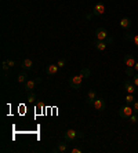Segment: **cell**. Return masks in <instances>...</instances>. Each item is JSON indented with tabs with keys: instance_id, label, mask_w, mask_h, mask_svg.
I'll return each mask as SVG.
<instances>
[{
	"instance_id": "9a60e30c",
	"label": "cell",
	"mask_w": 138,
	"mask_h": 153,
	"mask_svg": "<svg viewBox=\"0 0 138 153\" xmlns=\"http://www.w3.org/2000/svg\"><path fill=\"white\" fill-rule=\"evenodd\" d=\"M65 142H66V141H65ZM65 142H58V144H57V152H66L68 144H65Z\"/></svg>"
},
{
	"instance_id": "5b68a950",
	"label": "cell",
	"mask_w": 138,
	"mask_h": 153,
	"mask_svg": "<svg viewBox=\"0 0 138 153\" xmlns=\"http://www.w3.org/2000/svg\"><path fill=\"white\" fill-rule=\"evenodd\" d=\"M93 106L97 110H104L105 108H106V104H105V101L102 99V98H97V99L94 101Z\"/></svg>"
},
{
	"instance_id": "44dd1931",
	"label": "cell",
	"mask_w": 138,
	"mask_h": 153,
	"mask_svg": "<svg viewBox=\"0 0 138 153\" xmlns=\"http://www.w3.org/2000/svg\"><path fill=\"white\" fill-rule=\"evenodd\" d=\"M134 99H135V98H134V97H133V94H128V95L126 97V102H127L128 105H130V104H133V102H134Z\"/></svg>"
},
{
	"instance_id": "83f0119b",
	"label": "cell",
	"mask_w": 138,
	"mask_h": 153,
	"mask_svg": "<svg viewBox=\"0 0 138 153\" xmlns=\"http://www.w3.org/2000/svg\"><path fill=\"white\" fill-rule=\"evenodd\" d=\"M83 150L82 149H79V148H73L72 150H70V153H82Z\"/></svg>"
},
{
	"instance_id": "4fadbf2b",
	"label": "cell",
	"mask_w": 138,
	"mask_h": 153,
	"mask_svg": "<svg viewBox=\"0 0 138 153\" xmlns=\"http://www.w3.org/2000/svg\"><path fill=\"white\" fill-rule=\"evenodd\" d=\"M120 26L123 29H130L131 26V19L130 18H122L120 19Z\"/></svg>"
},
{
	"instance_id": "d4e9b609",
	"label": "cell",
	"mask_w": 138,
	"mask_h": 153,
	"mask_svg": "<svg viewBox=\"0 0 138 153\" xmlns=\"http://www.w3.org/2000/svg\"><path fill=\"white\" fill-rule=\"evenodd\" d=\"M8 65H7V61H3V62H1V69H3V71H7V69H8Z\"/></svg>"
},
{
	"instance_id": "277c9868",
	"label": "cell",
	"mask_w": 138,
	"mask_h": 153,
	"mask_svg": "<svg viewBox=\"0 0 138 153\" xmlns=\"http://www.w3.org/2000/svg\"><path fill=\"white\" fill-rule=\"evenodd\" d=\"M95 36H97V40H105V39H108V30L105 28H97Z\"/></svg>"
},
{
	"instance_id": "ba28073f",
	"label": "cell",
	"mask_w": 138,
	"mask_h": 153,
	"mask_svg": "<svg viewBox=\"0 0 138 153\" xmlns=\"http://www.w3.org/2000/svg\"><path fill=\"white\" fill-rule=\"evenodd\" d=\"M135 84L134 83H130V80H126L124 81V88H126V91H127L128 94H134L135 92Z\"/></svg>"
},
{
	"instance_id": "4dcf8cb0",
	"label": "cell",
	"mask_w": 138,
	"mask_h": 153,
	"mask_svg": "<svg viewBox=\"0 0 138 153\" xmlns=\"http://www.w3.org/2000/svg\"><path fill=\"white\" fill-rule=\"evenodd\" d=\"M134 69H135V71L138 72V62H135V65H134Z\"/></svg>"
},
{
	"instance_id": "7402d4cb",
	"label": "cell",
	"mask_w": 138,
	"mask_h": 153,
	"mask_svg": "<svg viewBox=\"0 0 138 153\" xmlns=\"http://www.w3.org/2000/svg\"><path fill=\"white\" fill-rule=\"evenodd\" d=\"M130 121H131V123H137L138 121V115L137 113H133V115L130 116Z\"/></svg>"
},
{
	"instance_id": "f546056e",
	"label": "cell",
	"mask_w": 138,
	"mask_h": 153,
	"mask_svg": "<svg viewBox=\"0 0 138 153\" xmlns=\"http://www.w3.org/2000/svg\"><path fill=\"white\" fill-rule=\"evenodd\" d=\"M36 83H37V84H39V83H42V77H37V79H36Z\"/></svg>"
},
{
	"instance_id": "e0dca14e",
	"label": "cell",
	"mask_w": 138,
	"mask_h": 153,
	"mask_svg": "<svg viewBox=\"0 0 138 153\" xmlns=\"http://www.w3.org/2000/svg\"><path fill=\"white\" fill-rule=\"evenodd\" d=\"M79 75L83 77V79H87V77L91 76V71H90L89 68H84V69H82V71H80Z\"/></svg>"
},
{
	"instance_id": "8992f818",
	"label": "cell",
	"mask_w": 138,
	"mask_h": 153,
	"mask_svg": "<svg viewBox=\"0 0 138 153\" xmlns=\"http://www.w3.org/2000/svg\"><path fill=\"white\" fill-rule=\"evenodd\" d=\"M58 69H59L58 65H57V63H53V65H49V66L46 68V73H47L49 76H54V75H57Z\"/></svg>"
},
{
	"instance_id": "9c48e42d",
	"label": "cell",
	"mask_w": 138,
	"mask_h": 153,
	"mask_svg": "<svg viewBox=\"0 0 138 153\" xmlns=\"http://www.w3.org/2000/svg\"><path fill=\"white\" fill-rule=\"evenodd\" d=\"M37 83H36V80H28L26 83H25L24 86V90L26 91V92H30V91L34 90V86H36Z\"/></svg>"
},
{
	"instance_id": "7c38bea8",
	"label": "cell",
	"mask_w": 138,
	"mask_h": 153,
	"mask_svg": "<svg viewBox=\"0 0 138 153\" xmlns=\"http://www.w3.org/2000/svg\"><path fill=\"white\" fill-rule=\"evenodd\" d=\"M124 63H126V66H134L135 59H134L133 55H124Z\"/></svg>"
},
{
	"instance_id": "8fae6325",
	"label": "cell",
	"mask_w": 138,
	"mask_h": 153,
	"mask_svg": "<svg viewBox=\"0 0 138 153\" xmlns=\"http://www.w3.org/2000/svg\"><path fill=\"white\" fill-rule=\"evenodd\" d=\"M95 99H97V92L94 90H90L89 95H87V104H89V105H93Z\"/></svg>"
},
{
	"instance_id": "ffe728a7",
	"label": "cell",
	"mask_w": 138,
	"mask_h": 153,
	"mask_svg": "<svg viewBox=\"0 0 138 153\" xmlns=\"http://www.w3.org/2000/svg\"><path fill=\"white\" fill-rule=\"evenodd\" d=\"M126 73H127V76L133 77L134 76V66H127V69H126Z\"/></svg>"
},
{
	"instance_id": "30bf717a",
	"label": "cell",
	"mask_w": 138,
	"mask_h": 153,
	"mask_svg": "<svg viewBox=\"0 0 138 153\" xmlns=\"http://www.w3.org/2000/svg\"><path fill=\"white\" fill-rule=\"evenodd\" d=\"M21 66H22V69H24V71H29V69H32V68H33V62H32V59L26 58V59H24V61H22Z\"/></svg>"
},
{
	"instance_id": "d6986e66",
	"label": "cell",
	"mask_w": 138,
	"mask_h": 153,
	"mask_svg": "<svg viewBox=\"0 0 138 153\" xmlns=\"http://www.w3.org/2000/svg\"><path fill=\"white\" fill-rule=\"evenodd\" d=\"M124 37L127 39V40H133L134 44H135V46H137V48H138V35H134V36H131V35L126 33V35H124Z\"/></svg>"
},
{
	"instance_id": "f1b7e54d",
	"label": "cell",
	"mask_w": 138,
	"mask_h": 153,
	"mask_svg": "<svg viewBox=\"0 0 138 153\" xmlns=\"http://www.w3.org/2000/svg\"><path fill=\"white\" fill-rule=\"evenodd\" d=\"M36 108H37V109H43V104H42V102H37V104H36Z\"/></svg>"
},
{
	"instance_id": "52a82bcc",
	"label": "cell",
	"mask_w": 138,
	"mask_h": 153,
	"mask_svg": "<svg viewBox=\"0 0 138 153\" xmlns=\"http://www.w3.org/2000/svg\"><path fill=\"white\" fill-rule=\"evenodd\" d=\"M104 13H105V4L98 3V4L94 6V8H93V14L94 15H102Z\"/></svg>"
},
{
	"instance_id": "484cf974",
	"label": "cell",
	"mask_w": 138,
	"mask_h": 153,
	"mask_svg": "<svg viewBox=\"0 0 138 153\" xmlns=\"http://www.w3.org/2000/svg\"><path fill=\"white\" fill-rule=\"evenodd\" d=\"M133 83H134V84H135V86L138 87V73H137V75H134V76H133Z\"/></svg>"
},
{
	"instance_id": "603a6c76",
	"label": "cell",
	"mask_w": 138,
	"mask_h": 153,
	"mask_svg": "<svg viewBox=\"0 0 138 153\" xmlns=\"http://www.w3.org/2000/svg\"><path fill=\"white\" fill-rule=\"evenodd\" d=\"M57 65H58L59 68H62L66 65V59H64V58H61V59H58V62H57Z\"/></svg>"
},
{
	"instance_id": "5bb4252c",
	"label": "cell",
	"mask_w": 138,
	"mask_h": 153,
	"mask_svg": "<svg viewBox=\"0 0 138 153\" xmlns=\"http://www.w3.org/2000/svg\"><path fill=\"white\" fill-rule=\"evenodd\" d=\"M95 48H97L98 51H104V50L106 48V43H105L104 40H97V42H95Z\"/></svg>"
},
{
	"instance_id": "cb8c5ba5",
	"label": "cell",
	"mask_w": 138,
	"mask_h": 153,
	"mask_svg": "<svg viewBox=\"0 0 138 153\" xmlns=\"http://www.w3.org/2000/svg\"><path fill=\"white\" fill-rule=\"evenodd\" d=\"M133 110H134V113L138 115V101H134L133 102Z\"/></svg>"
},
{
	"instance_id": "7a4b0ae2",
	"label": "cell",
	"mask_w": 138,
	"mask_h": 153,
	"mask_svg": "<svg viewBox=\"0 0 138 153\" xmlns=\"http://www.w3.org/2000/svg\"><path fill=\"white\" fill-rule=\"evenodd\" d=\"M82 80H83V77L77 75V76H72L69 79V86L70 88H73V90H79L80 86H82Z\"/></svg>"
},
{
	"instance_id": "4316f807",
	"label": "cell",
	"mask_w": 138,
	"mask_h": 153,
	"mask_svg": "<svg viewBox=\"0 0 138 153\" xmlns=\"http://www.w3.org/2000/svg\"><path fill=\"white\" fill-rule=\"evenodd\" d=\"M7 65H8V66H14V65H15V61H14V59H7Z\"/></svg>"
},
{
	"instance_id": "2e32d148",
	"label": "cell",
	"mask_w": 138,
	"mask_h": 153,
	"mask_svg": "<svg viewBox=\"0 0 138 153\" xmlns=\"http://www.w3.org/2000/svg\"><path fill=\"white\" fill-rule=\"evenodd\" d=\"M17 81H18V83H26V81H28V75H26V72L20 73L18 77H17Z\"/></svg>"
},
{
	"instance_id": "6da1fadb",
	"label": "cell",
	"mask_w": 138,
	"mask_h": 153,
	"mask_svg": "<svg viewBox=\"0 0 138 153\" xmlns=\"http://www.w3.org/2000/svg\"><path fill=\"white\" fill-rule=\"evenodd\" d=\"M83 137V133L82 131H75V130H66L64 134V139L66 142H73L75 139L82 138Z\"/></svg>"
},
{
	"instance_id": "3957f363",
	"label": "cell",
	"mask_w": 138,
	"mask_h": 153,
	"mask_svg": "<svg viewBox=\"0 0 138 153\" xmlns=\"http://www.w3.org/2000/svg\"><path fill=\"white\" fill-rule=\"evenodd\" d=\"M134 113L133 108H130V105L127 106H123V108H120L119 109V116L122 117V119H130V116Z\"/></svg>"
},
{
	"instance_id": "ac0fdd59",
	"label": "cell",
	"mask_w": 138,
	"mask_h": 153,
	"mask_svg": "<svg viewBox=\"0 0 138 153\" xmlns=\"http://www.w3.org/2000/svg\"><path fill=\"white\" fill-rule=\"evenodd\" d=\"M34 101H36V94H34L33 91L28 92V97H26V102H28V104H33Z\"/></svg>"
}]
</instances>
